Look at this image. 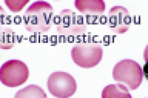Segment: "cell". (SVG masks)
Instances as JSON below:
<instances>
[{"mask_svg":"<svg viewBox=\"0 0 148 98\" xmlns=\"http://www.w3.org/2000/svg\"><path fill=\"white\" fill-rule=\"evenodd\" d=\"M54 9L48 2L36 1L27 8L23 16L26 30L31 33H45L51 30Z\"/></svg>","mask_w":148,"mask_h":98,"instance_id":"6da1fadb","label":"cell"},{"mask_svg":"<svg viewBox=\"0 0 148 98\" xmlns=\"http://www.w3.org/2000/svg\"><path fill=\"white\" fill-rule=\"evenodd\" d=\"M113 76L116 82L125 83L130 90H134L142 82L143 71L137 62L130 59H125L115 65L113 68Z\"/></svg>","mask_w":148,"mask_h":98,"instance_id":"7a4b0ae2","label":"cell"},{"mask_svg":"<svg viewBox=\"0 0 148 98\" xmlns=\"http://www.w3.org/2000/svg\"><path fill=\"white\" fill-rule=\"evenodd\" d=\"M103 55V50L99 44H77L71 50L73 61L82 68L96 66L102 60Z\"/></svg>","mask_w":148,"mask_h":98,"instance_id":"3957f363","label":"cell"},{"mask_svg":"<svg viewBox=\"0 0 148 98\" xmlns=\"http://www.w3.org/2000/svg\"><path fill=\"white\" fill-rule=\"evenodd\" d=\"M30 72L28 67L22 61L12 59L2 65L0 70L2 83L9 87H16L25 83Z\"/></svg>","mask_w":148,"mask_h":98,"instance_id":"277c9868","label":"cell"},{"mask_svg":"<svg viewBox=\"0 0 148 98\" xmlns=\"http://www.w3.org/2000/svg\"><path fill=\"white\" fill-rule=\"evenodd\" d=\"M47 87L49 93L59 98L71 97L76 92L77 83L70 74L62 71L52 73L49 76Z\"/></svg>","mask_w":148,"mask_h":98,"instance_id":"5b68a950","label":"cell"},{"mask_svg":"<svg viewBox=\"0 0 148 98\" xmlns=\"http://www.w3.org/2000/svg\"><path fill=\"white\" fill-rule=\"evenodd\" d=\"M61 23L56 26V30L61 35H82L86 31V19L83 15H78L71 9H64L59 14Z\"/></svg>","mask_w":148,"mask_h":98,"instance_id":"8992f818","label":"cell"},{"mask_svg":"<svg viewBox=\"0 0 148 98\" xmlns=\"http://www.w3.org/2000/svg\"><path fill=\"white\" fill-rule=\"evenodd\" d=\"M107 25L112 32L123 34L129 30L132 23L130 12L125 7L116 5L108 11Z\"/></svg>","mask_w":148,"mask_h":98,"instance_id":"52a82bcc","label":"cell"},{"mask_svg":"<svg viewBox=\"0 0 148 98\" xmlns=\"http://www.w3.org/2000/svg\"><path fill=\"white\" fill-rule=\"evenodd\" d=\"M75 7L83 16H101L106 9V5L102 0H76Z\"/></svg>","mask_w":148,"mask_h":98,"instance_id":"ba28073f","label":"cell"},{"mask_svg":"<svg viewBox=\"0 0 148 98\" xmlns=\"http://www.w3.org/2000/svg\"><path fill=\"white\" fill-rule=\"evenodd\" d=\"M102 98H131L130 91L126 86L118 83L105 87L102 92Z\"/></svg>","mask_w":148,"mask_h":98,"instance_id":"9c48e42d","label":"cell"},{"mask_svg":"<svg viewBox=\"0 0 148 98\" xmlns=\"http://www.w3.org/2000/svg\"><path fill=\"white\" fill-rule=\"evenodd\" d=\"M0 47L3 50H10L18 42L17 35L9 28H1Z\"/></svg>","mask_w":148,"mask_h":98,"instance_id":"30bf717a","label":"cell"},{"mask_svg":"<svg viewBox=\"0 0 148 98\" xmlns=\"http://www.w3.org/2000/svg\"><path fill=\"white\" fill-rule=\"evenodd\" d=\"M15 98H47V96L40 87L35 84H31L16 93Z\"/></svg>","mask_w":148,"mask_h":98,"instance_id":"8fae6325","label":"cell"},{"mask_svg":"<svg viewBox=\"0 0 148 98\" xmlns=\"http://www.w3.org/2000/svg\"><path fill=\"white\" fill-rule=\"evenodd\" d=\"M29 2V0H5V3L10 11L18 12L21 11Z\"/></svg>","mask_w":148,"mask_h":98,"instance_id":"7c38bea8","label":"cell"},{"mask_svg":"<svg viewBox=\"0 0 148 98\" xmlns=\"http://www.w3.org/2000/svg\"><path fill=\"white\" fill-rule=\"evenodd\" d=\"M75 42L77 44L91 43H92V36L91 32H88V34L85 33L82 35H77L75 37Z\"/></svg>","mask_w":148,"mask_h":98,"instance_id":"4fadbf2b","label":"cell"},{"mask_svg":"<svg viewBox=\"0 0 148 98\" xmlns=\"http://www.w3.org/2000/svg\"><path fill=\"white\" fill-rule=\"evenodd\" d=\"M116 35H104L103 38V45L104 46H109L112 43L114 42V37L116 36Z\"/></svg>","mask_w":148,"mask_h":98,"instance_id":"5bb4252c","label":"cell"},{"mask_svg":"<svg viewBox=\"0 0 148 98\" xmlns=\"http://www.w3.org/2000/svg\"><path fill=\"white\" fill-rule=\"evenodd\" d=\"M6 12L5 11L2 6H1V10H0V17H1V25H5V21L8 16Z\"/></svg>","mask_w":148,"mask_h":98,"instance_id":"9a60e30c","label":"cell"},{"mask_svg":"<svg viewBox=\"0 0 148 98\" xmlns=\"http://www.w3.org/2000/svg\"><path fill=\"white\" fill-rule=\"evenodd\" d=\"M49 42L51 46H54L58 44V36L57 35H51L49 37Z\"/></svg>","mask_w":148,"mask_h":98,"instance_id":"2e32d148","label":"cell"},{"mask_svg":"<svg viewBox=\"0 0 148 98\" xmlns=\"http://www.w3.org/2000/svg\"><path fill=\"white\" fill-rule=\"evenodd\" d=\"M38 32H34L33 35H31L29 36V40L30 43H36L38 42Z\"/></svg>","mask_w":148,"mask_h":98,"instance_id":"e0dca14e","label":"cell"},{"mask_svg":"<svg viewBox=\"0 0 148 98\" xmlns=\"http://www.w3.org/2000/svg\"><path fill=\"white\" fill-rule=\"evenodd\" d=\"M108 22L107 16L106 15H102L100 16L99 18V23L101 25H106Z\"/></svg>","mask_w":148,"mask_h":98,"instance_id":"ac0fdd59","label":"cell"},{"mask_svg":"<svg viewBox=\"0 0 148 98\" xmlns=\"http://www.w3.org/2000/svg\"><path fill=\"white\" fill-rule=\"evenodd\" d=\"M22 18L20 15H16L14 17V24L15 25H20L22 23Z\"/></svg>","mask_w":148,"mask_h":98,"instance_id":"d6986e66","label":"cell"},{"mask_svg":"<svg viewBox=\"0 0 148 98\" xmlns=\"http://www.w3.org/2000/svg\"><path fill=\"white\" fill-rule=\"evenodd\" d=\"M58 43H66L67 42V36L64 35H60L58 36Z\"/></svg>","mask_w":148,"mask_h":98,"instance_id":"ffe728a7","label":"cell"},{"mask_svg":"<svg viewBox=\"0 0 148 98\" xmlns=\"http://www.w3.org/2000/svg\"><path fill=\"white\" fill-rule=\"evenodd\" d=\"M53 24L56 26H58L61 23V17L60 15H55L53 18Z\"/></svg>","mask_w":148,"mask_h":98,"instance_id":"44dd1931","label":"cell"},{"mask_svg":"<svg viewBox=\"0 0 148 98\" xmlns=\"http://www.w3.org/2000/svg\"><path fill=\"white\" fill-rule=\"evenodd\" d=\"M75 35H70L67 36V42L69 43H73L76 40Z\"/></svg>","mask_w":148,"mask_h":98,"instance_id":"7402d4cb","label":"cell"}]
</instances>
